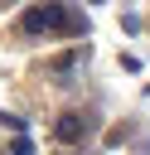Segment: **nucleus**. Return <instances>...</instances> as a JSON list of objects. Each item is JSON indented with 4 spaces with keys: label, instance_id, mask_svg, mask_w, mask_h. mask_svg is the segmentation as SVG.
I'll return each mask as SVG.
<instances>
[{
    "label": "nucleus",
    "instance_id": "1",
    "mask_svg": "<svg viewBox=\"0 0 150 155\" xmlns=\"http://www.w3.org/2000/svg\"><path fill=\"white\" fill-rule=\"evenodd\" d=\"M87 126H92V116H87V111H63V116L53 121V140H63V145H77V140L87 136Z\"/></svg>",
    "mask_w": 150,
    "mask_h": 155
},
{
    "label": "nucleus",
    "instance_id": "2",
    "mask_svg": "<svg viewBox=\"0 0 150 155\" xmlns=\"http://www.w3.org/2000/svg\"><path fill=\"white\" fill-rule=\"evenodd\" d=\"M44 19H48V34H82V29H87V24H82L68 5H58V0L44 5Z\"/></svg>",
    "mask_w": 150,
    "mask_h": 155
},
{
    "label": "nucleus",
    "instance_id": "3",
    "mask_svg": "<svg viewBox=\"0 0 150 155\" xmlns=\"http://www.w3.org/2000/svg\"><path fill=\"white\" fill-rule=\"evenodd\" d=\"M82 58H87V48H73V53H58V58H53V78H58V82H73V73L82 68Z\"/></svg>",
    "mask_w": 150,
    "mask_h": 155
},
{
    "label": "nucleus",
    "instance_id": "4",
    "mask_svg": "<svg viewBox=\"0 0 150 155\" xmlns=\"http://www.w3.org/2000/svg\"><path fill=\"white\" fill-rule=\"evenodd\" d=\"M19 29H24V34H48V19H44V5L24 10V15H19Z\"/></svg>",
    "mask_w": 150,
    "mask_h": 155
},
{
    "label": "nucleus",
    "instance_id": "5",
    "mask_svg": "<svg viewBox=\"0 0 150 155\" xmlns=\"http://www.w3.org/2000/svg\"><path fill=\"white\" fill-rule=\"evenodd\" d=\"M0 126H10L15 136H24V116H15V111H0Z\"/></svg>",
    "mask_w": 150,
    "mask_h": 155
},
{
    "label": "nucleus",
    "instance_id": "6",
    "mask_svg": "<svg viewBox=\"0 0 150 155\" xmlns=\"http://www.w3.org/2000/svg\"><path fill=\"white\" fill-rule=\"evenodd\" d=\"M15 155H34V145H29V136H19V140H15Z\"/></svg>",
    "mask_w": 150,
    "mask_h": 155
},
{
    "label": "nucleus",
    "instance_id": "7",
    "mask_svg": "<svg viewBox=\"0 0 150 155\" xmlns=\"http://www.w3.org/2000/svg\"><path fill=\"white\" fill-rule=\"evenodd\" d=\"M92 5H97V0H92Z\"/></svg>",
    "mask_w": 150,
    "mask_h": 155
},
{
    "label": "nucleus",
    "instance_id": "8",
    "mask_svg": "<svg viewBox=\"0 0 150 155\" xmlns=\"http://www.w3.org/2000/svg\"><path fill=\"white\" fill-rule=\"evenodd\" d=\"M145 92H150V87H145Z\"/></svg>",
    "mask_w": 150,
    "mask_h": 155
}]
</instances>
